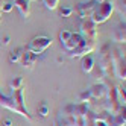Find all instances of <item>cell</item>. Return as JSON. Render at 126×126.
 I'll list each match as a JSON object with an SVG mask.
<instances>
[{
    "mask_svg": "<svg viewBox=\"0 0 126 126\" xmlns=\"http://www.w3.org/2000/svg\"><path fill=\"white\" fill-rule=\"evenodd\" d=\"M37 61H38V55H35V53H32L29 50H23L20 64L24 68H33V65L37 64Z\"/></svg>",
    "mask_w": 126,
    "mask_h": 126,
    "instance_id": "10",
    "label": "cell"
},
{
    "mask_svg": "<svg viewBox=\"0 0 126 126\" xmlns=\"http://www.w3.org/2000/svg\"><path fill=\"white\" fill-rule=\"evenodd\" d=\"M111 52H106V47L102 49L100 52V56H99V70L102 71V73L106 76V75H110V71H111V65H112V58H111Z\"/></svg>",
    "mask_w": 126,
    "mask_h": 126,
    "instance_id": "7",
    "label": "cell"
},
{
    "mask_svg": "<svg viewBox=\"0 0 126 126\" xmlns=\"http://www.w3.org/2000/svg\"><path fill=\"white\" fill-rule=\"evenodd\" d=\"M52 38L46 37V35H40V37H35L29 41L28 47H26V50H29L32 53H35V55H41V53L46 50L47 47L52 46Z\"/></svg>",
    "mask_w": 126,
    "mask_h": 126,
    "instance_id": "3",
    "label": "cell"
},
{
    "mask_svg": "<svg viewBox=\"0 0 126 126\" xmlns=\"http://www.w3.org/2000/svg\"><path fill=\"white\" fill-rule=\"evenodd\" d=\"M0 18H2V11H0Z\"/></svg>",
    "mask_w": 126,
    "mask_h": 126,
    "instance_id": "30",
    "label": "cell"
},
{
    "mask_svg": "<svg viewBox=\"0 0 126 126\" xmlns=\"http://www.w3.org/2000/svg\"><path fill=\"white\" fill-rule=\"evenodd\" d=\"M49 112H50V108H49V105L46 103V102H43L41 105H40V108H38V115L40 117H49Z\"/></svg>",
    "mask_w": 126,
    "mask_h": 126,
    "instance_id": "19",
    "label": "cell"
},
{
    "mask_svg": "<svg viewBox=\"0 0 126 126\" xmlns=\"http://www.w3.org/2000/svg\"><path fill=\"white\" fill-rule=\"evenodd\" d=\"M21 87H23V78H21V76L14 78L11 82H9V88L12 90V91H15V90H18V88H21Z\"/></svg>",
    "mask_w": 126,
    "mask_h": 126,
    "instance_id": "17",
    "label": "cell"
},
{
    "mask_svg": "<svg viewBox=\"0 0 126 126\" xmlns=\"http://www.w3.org/2000/svg\"><path fill=\"white\" fill-rule=\"evenodd\" d=\"M12 97L15 99V102L18 103V106L21 108H26V103H24V88H18V90H15V91H12ZM28 110V108H26Z\"/></svg>",
    "mask_w": 126,
    "mask_h": 126,
    "instance_id": "16",
    "label": "cell"
},
{
    "mask_svg": "<svg viewBox=\"0 0 126 126\" xmlns=\"http://www.w3.org/2000/svg\"><path fill=\"white\" fill-rule=\"evenodd\" d=\"M96 6H97V2H94V0H90L87 3H78L76 8L73 9V12H76L79 15V18L87 20V18H90V17L93 15Z\"/></svg>",
    "mask_w": 126,
    "mask_h": 126,
    "instance_id": "5",
    "label": "cell"
},
{
    "mask_svg": "<svg viewBox=\"0 0 126 126\" xmlns=\"http://www.w3.org/2000/svg\"><path fill=\"white\" fill-rule=\"evenodd\" d=\"M125 123H126V119H125V106L117 114L111 115V119H108V126H125Z\"/></svg>",
    "mask_w": 126,
    "mask_h": 126,
    "instance_id": "12",
    "label": "cell"
},
{
    "mask_svg": "<svg viewBox=\"0 0 126 126\" xmlns=\"http://www.w3.org/2000/svg\"><path fill=\"white\" fill-rule=\"evenodd\" d=\"M90 96L91 99H96V100H102V99L106 97V93H108V87L105 84H94L90 87Z\"/></svg>",
    "mask_w": 126,
    "mask_h": 126,
    "instance_id": "9",
    "label": "cell"
},
{
    "mask_svg": "<svg viewBox=\"0 0 126 126\" xmlns=\"http://www.w3.org/2000/svg\"><path fill=\"white\" fill-rule=\"evenodd\" d=\"M79 33L82 35V38L85 41H90V43H96L97 37H99V29H97V24L94 21H91L90 18L84 20L80 23V31Z\"/></svg>",
    "mask_w": 126,
    "mask_h": 126,
    "instance_id": "4",
    "label": "cell"
},
{
    "mask_svg": "<svg viewBox=\"0 0 126 126\" xmlns=\"http://www.w3.org/2000/svg\"><path fill=\"white\" fill-rule=\"evenodd\" d=\"M43 2H44V6L50 11H55L59 5V0H43Z\"/></svg>",
    "mask_w": 126,
    "mask_h": 126,
    "instance_id": "20",
    "label": "cell"
},
{
    "mask_svg": "<svg viewBox=\"0 0 126 126\" xmlns=\"http://www.w3.org/2000/svg\"><path fill=\"white\" fill-rule=\"evenodd\" d=\"M3 3H5L3 0H0V11H2V6H3Z\"/></svg>",
    "mask_w": 126,
    "mask_h": 126,
    "instance_id": "28",
    "label": "cell"
},
{
    "mask_svg": "<svg viewBox=\"0 0 126 126\" xmlns=\"http://www.w3.org/2000/svg\"><path fill=\"white\" fill-rule=\"evenodd\" d=\"M80 68H82L84 73H91L94 70V59L91 55L82 56V62H80Z\"/></svg>",
    "mask_w": 126,
    "mask_h": 126,
    "instance_id": "13",
    "label": "cell"
},
{
    "mask_svg": "<svg viewBox=\"0 0 126 126\" xmlns=\"http://www.w3.org/2000/svg\"><path fill=\"white\" fill-rule=\"evenodd\" d=\"M125 40H126V37H125V23H123V24H120L119 28L114 31V33H112V41H115V43H123L125 44Z\"/></svg>",
    "mask_w": 126,
    "mask_h": 126,
    "instance_id": "15",
    "label": "cell"
},
{
    "mask_svg": "<svg viewBox=\"0 0 126 126\" xmlns=\"http://www.w3.org/2000/svg\"><path fill=\"white\" fill-rule=\"evenodd\" d=\"M21 53H23V49H15V50H12L9 53V62H20Z\"/></svg>",
    "mask_w": 126,
    "mask_h": 126,
    "instance_id": "18",
    "label": "cell"
},
{
    "mask_svg": "<svg viewBox=\"0 0 126 126\" xmlns=\"http://www.w3.org/2000/svg\"><path fill=\"white\" fill-rule=\"evenodd\" d=\"M96 49V43H90V41H84L79 47H76L75 50L68 52V56L70 58H82V56H87L90 53H93Z\"/></svg>",
    "mask_w": 126,
    "mask_h": 126,
    "instance_id": "6",
    "label": "cell"
},
{
    "mask_svg": "<svg viewBox=\"0 0 126 126\" xmlns=\"http://www.w3.org/2000/svg\"><path fill=\"white\" fill-rule=\"evenodd\" d=\"M12 5L18 9L21 18H24V20L29 18V15H31V2L29 0H14Z\"/></svg>",
    "mask_w": 126,
    "mask_h": 126,
    "instance_id": "11",
    "label": "cell"
},
{
    "mask_svg": "<svg viewBox=\"0 0 126 126\" xmlns=\"http://www.w3.org/2000/svg\"><path fill=\"white\" fill-rule=\"evenodd\" d=\"M0 106H3L6 108V110H9V111H14L17 114H20L23 117H26L28 120H32V115L29 114V111L26 110V108H21L18 106V103L15 102V99L11 96H3V94H0Z\"/></svg>",
    "mask_w": 126,
    "mask_h": 126,
    "instance_id": "2",
    "label": "cell"
},
{
    "mask_svg": "<svg viewBox=\"0 0 126 126\" xmlns=\"http://www.w3.org/2000/svg\"><path fill=\"white\" fill-rule=\"evenodd\" d=\"M79 100L84 102V103H90V100H91V96H90V91L88 90H85V91H82L79 94Z\"/></svg>",
    "mask_w": 126,
    "mask_h": 126,
    "instance_id": "22",
    "label": "cell"
},
{
    "mask_svg": "<svg viewBox=\"0 0 126 126\" xmlns=\"http://www.w3.org/2000/svg\"><path fill=\"white\" fill-rule=\"evenodd\" d=\"M53 126H71L65 119H64V117H62V115H59L58 117V119L55 120V123H53Z\"/></svg>",
    "mask_w": 126,
    "mask_h": 126,
    "instance_id": "23",
    "label": "cell"
},
{
    "mask_svg": "<svg viewBox=\"0 0 126 126\" xmlns=\"http://www.w3.org/2000/svg\"><path fill=\"white\" fill-rule=\"evenodd\" d=\"M112 12H114V3L111 2V0H103V2H100L96 6V9H94L93 15L90 17V20L94 21L99 26V24H102V23L110 20V17L112 15Z\"/></svg>",
    "mask_w": 126,
    "mask_h": 126,
    "instance_id": "1",
    "label": "cell"
},
{
    "mask_svg": "<svg viewBox=\"0 0 126 126\" xmlns=\"http://www.w3.org/2000/svg\"><path fill=\"white\" fill-rule=\"evenodd\" d=\"M29 2H33V0H29Z\"/></svg>",
    "mask_w": 126,
    "mask_h": 126,
    "instance_id": "31",
    "label": "cell"
},
{
    "mask_svg": "<svg viewBox=\"0 0 126 126\" xmlns=\"http://www.w3.org/2000/svg\"><path fill=\"white\" fill-rule=\"evenodd\" d=\"M114 73H115V76L119 78V79H123L125 80V78H126V67H125V58H122V59H119V61H115L114 62Z\"/></svg>",
    "mask_w": 126,
    "mask_h": 126,
    "instance_id": "14",
    "label": "cell"
},
{
    "mask_svg": "<svg viewBox=\"0 0 126 126\" xmlns=\"http://www.w3.org/2000/svg\"><path fill=\"white\" fill-rule=\"evenodd\" d=\"M85 40L82 38V35H80L79 32H71V35H70V38L65 41V43H61L62 44V47H64V50L68 53V52H71V50H75L76 47H79L80 44H82Z\"/></svg>",
    "mask_w": 126,
    "mask_h": 126,
    "instance_id": "8",
    "label": "cell"
},
{
    "mask_svg": "<svg viewBox=\"0 0 126 126\" xmlns=\"http://www.w3.org/2000/svg\"><path fill=\"white\" fill-rule=\"evenodd\" d=\"M94 2H97V3H100V2H103V0H94Z\"/></svg>",
    "mask_w": 126,
    "mask_h": 126,
    "instance_id": "29",
    "label": "cell"
},
{
    "mask_svg": "<svg viewBox=\"0 0 126 126\" xmlns=\"http://www.w3.org/2000/svg\"><path fill=\"white\" fill-rule=\"evenodd\" d=\"M70 35H71V32H70V31L62 29V31L59 32V40H61V43H65V41L70 38Z\"/></svg>",
    "mask_w": 126,
    "mask_h": 126,
    "instance_id": "24",
    "label": "cell"
},
{
    "mask_svg": "<svg viewBox=\"0 0 126 126\" xmlns=\"http://www.w3.org/2000/svg\"><path fill=\"white\" fill-rule=\"evenodd\" d=\"M12 8H14V5H12L11 2H5L3 6H2V12H11Z\"/></svg>",
    "mask_w": 126,
    "mask_h": 126,
    "instance_id": "25",
    "label": "cell"
},
{
    "mask_svg": "<svg viewBox=\"0 0 126 126\" xmlns=\"http://www.w3.org/2000/svg\"><path fill=\"white\" fill-rule=\"evenodd\" d=\"M71 14H73V8H70V6H62L59 9V15L62 18H67V17H70Z\"/></svg>",
    "mask_w": 126,
    "mask_h": 126,
    "instance_id": "21",
    "label": "cell"
},
{
    "mask_svg": "<svg viewBox=\"0 0 126 126\" xmlns=\"http://www.w3.org/2000/svg\"><path fill=\"white\" fill-rule=\"evenodd\" d=\"M2 125H3V126H14V122H12L11 119H8V117H6V119L2 120Z\"/></svg>",
    "mask_w": 126,
    "mask_h": 126,
    "instance_id": "26",
    "label": "cell"
},
{
    "mask_svg": "<svg viewBox=\"0 0 126 126\" xmlns=\"http://www.w3.org/2000/svg\"><path fill=\"white\" fill-rule=\"evenodd\" d=\"M9 35H5L3 37V40H2V46H8V44H9Z\"/></svg>",
    "mask_w": 126,
    "mask_h": 126,
    "instance_id": "27",
    "label": "cell"
}]
</instances>
